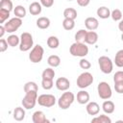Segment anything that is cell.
Masks as SVG:
<instances>
[{
  "label": "cell",
  "instance_id": "6da1fadb",
  "mask_svg": "<svg viewBox=\"0 0 123 123\" xmlns=\"http://www.w3.org/2000/svg\"><path fill=\"white\" fill-rule=\"evenodd\" d=\"M69 52L74 57H81L84 58L88 54V47L85 42H77L75 41L71 44L69 48Z\"/></svg>",
  "mask_w": 123,
  "mask_h": 123
},
{
  "label": "cell",
  "instance_id": "7a4b0ae2",
  "mask_svg": "<svg viewBox=\"0 0 123 123\" xmlns=\"http://www.w3.org/2000/svg\"><path fill=\"white\" fill-rule=\"evenodd\" d=\"M74 100H75V95L73 94V92L65 91L59 98V100H58V106L62 110H67L73 104Z\"/></svg>",
  "mask_w": 123,
  "mask_h": 123
},
{
  "label": "cell",
  "instance_id": "3957f363",
  "mask_svg": "<svg viewBox=\"0 0 123 123\" xmlns=\"http://www.w3.org/2000/svg\"><path fill=\"white\" fill-rule=\"evenodd\" d=\"M37 91H29L25 93V96L21 101L23 108H25L26 110H31L35 108L37 102Z\"/></svg>",
  "mask_w": 123,
  "mask_h": 123
},
{
  "label": "cell",
  "instance_id": "277c9868",
  "mask_svg": "<svg viewBox=\"0 0 123 123\" xmlns=\"http://www.w3.org/2000/svg\"><path fill=\"white\" fill-rule=\"evenodd\" d=\"M34 45L33 37L30 33L24 32L20 36V43H19V50L22 52L29 51Z\"/></svg>",
  "mask_w": 123,
  "mask_h": 123
},
{
  "label": "cell",
  "instance_id": "5b68a950",
  "mask_svg": "<svg viewBox=\"0 0 123 123\" xmlns=\"http://www.w3.org/2000/svg\"><path fill=\"white\" fill-rule=\"evenodd\" d=\"M43 54H44V49L41 45L39 44H37L35 45L30 54H29V60L34 62V63H37V62H40L42 61V58H43Z\"/></svg>",
  "mask_w": 123,
  "mask_h": 123
},
{
  "label": "cell",
  "instance_id": "8992f818",
  "mask_svg": "<svg viewBox=\"0 0 123 123\" xmlns=\"http://www.w3.org/2000/svg\"><path fill=\"white\" fill-rule=\"evenodd\" d=\"M98 63H99L100 70L103 73H105V74L111 73V71L113 69V62H111V60L109 57H107V56H101L98 59Z\"/></svg>",
  "mask_w": 123,
  "mask_h": 123
},
{
  "label": "cell",
  "instance_id": "52a82bcc",
  "mask_svg": "<svg viewBox=\"0 0 123 123\" xmlns=\"http://www.w3.org/2000/svg\"><path fill=\"white\" fill-rule=\"evenodd\" d=\"M93 83V76L89 72H83L77 78V86L80 88H86Z\"/></svg>",
  "mask_w": 123,
  "mask_h": 123
},
{
  "label": "cell",
  "instance_id": "ba28073f",
  "mask_svg": "<svg viewBox=\"0 0 123 123\" xmlns=\"http://www.w3.org/2000/svg\"><path fill=\"white\" fill-rule=\"evenodd\" d=\"M97 91H98L99 97L101 99H104V100L110 99L112 95L111 88L107 82H100L98 84V86H97Z\"/></svg>",
  "mask_w": 123,
  "mask_h": 123
},
{
  "label": "cell",
  "instance_id": "9c48e42d",
  "mask_svg": "<svg viewBox=\"0 0 123 123\" xmlns=\"http://www.w3.org/2000/svg\"><path fill=\"white\" fill-rule=\"evenodd\" d=\"M37 103L42 107L51 108L56 104V97L53 94H41L37 97Z\"/></svg>",
  "mask_w": 123,
  "mask_h": 123
},
{
  "label": "cell",
  "instance_id": "30bf717a",
  "mask_svg": "<svg viewBox=\"0 0 123 123\" xmlns=\"http://www.w3.org/2000/svg\"><path fill=\"white\" fill-rule=\"evenodd\" d=\"M21 25H22V18L15 16L13 18H11L9 21H7L4 24V27L7 33H13L16 30H18Z\"/></svg>",
  "mask_w": 123,
  "mask_h": 123
},
{
  "label": "cell",
  "instance_id": "8fae6325",
  "mask_svg": "<svg viewBox=\"0 0 123 123\" xmlns=\"http://www.w3.org/2000/svg\"><path fill=\"white\" fill-rule=\"evenodd\" d=\"M55 86H56V87L59 90H61V91H66L70 87V82L65 77H60V78H58L56 80Z\"/></svg>",
  "mask_w": 123,
  "mask_h": 123
},
{
  "label": "cell",
  "instance_id": "7c38bea8",
  "mask_svg": "<svg viewBox=\"0 0 123 123\" xmlns=\"http://www.w3.org/2000/svg\"><path fill=\"white\" fill-rule=\"evenodd\" d=\"M85 25H86V28L89 31H94L98 28L99 26V21L97 18L95 17H92V16H89L87 18H86L85 20Z\"/></svg>",
  "mask_w": 123,
  "mask_h": 123
},
{
  "label": "cell",
  "instance_id": "4fadbf2b",
  "mask_svg": "<svg viewBox=\"0 0 123 123\" xmlns=\"http://www.w3.org/2000/svg\"><path fill=\"white\" fill-rule=\"evenodd\" d=\"M32 120L34 123H46V122H49V120L46 118L45 114L43 111H37L33 113V116H32Z\"/></svg>",
  "mask_w": 123,
  "mask_h": 123
},
{
  "label": "cell",
  "instance_id": "5bb4252c",
  "mask_svg": "<svg viewBox=\"0 0 123 123\" xmlns=\"http://www.w3.org/2000/svg\"><path fill=\"white\" fill-rule=\"evenodd\" d=\"M86 110L89 115H97L100 111V106L96 102H88Z\"/></svg>",
  "mask_w": 123,
  "mask_h": 123
},
{
  "label": "cell",
  "instance_id": "9a60e30c",
  "mask_svg": "<svg viewBox=\"0 0 123 123\" xmlns=\"http://www.w3.org/2000/svg\"><path fill=\"white\" fill-rule=\"evenodd\" d=\"M77 102L81 105L87 104L89 102V93L86 90H80L77 93Z\"/></svg>",
  "mask_w": 123,
  "mask_h": 123
},
{
  "label": "cell",
  "instance_id": "2e32d148",
  "mask_svg": "<svg viewBox=\"0 0 123 123\" xmlns=\"http://www.w3.org/2000/svg\"><path fill=\"white\" fill-rule=\"evenodd\" d=\"M98 41V34L94 31H89L86 33V37L85 39V43L93 45Z\"/></svg>",
  "mask_w": 123,
  "mask_h": 123
},
{
  "label": "cell",
  "instance_id": "e0dca14e",
  "mask_svg": "<svg viewBox=\"0 0 123 123\" xmlns=\"http://www.w3.org/2000/svg\"><path fill=\"white\" fill-rule=\"evenodd\" d=\"M102 109H103V111H104L105 113L111 114V113H112V112L114 111V110H115V105H114V103H113L112 101H111V100L108 99V100L104 101V103H103V105H102Z\"/></svg>",
  "mask_w": 123,
  "mask_h": 123
},
{
  "label": "cell",
  "instance_id": "ac0fdd59",
  "mask_svg": "<svg viewBox=\"0 0 123 123\" xmlns=\"http://www.w3.org/2000/svg\"><path fill=\"white\" fill-rule=\"evenodd\" d=\"M41 4L38 3V2H33L31 3V5L29 6V12L32 15H38L41 11H42V8H41Z\"/></svg>",
  "mask_w": 123,
  "mask_h": 123
},
{
  "label": "cell",
  "instance_id": "d6986e66",
  "mask_svg": "<svg viewBox=\"0 0 123 123\" xmlns=\"http://www.w3.org/2000/svg\"><path fill=\"white\" fill-rule=\"evenodd\" d=\"M13 119L16 121H22L25 118V110L21 107H16L13 110Z\"/></svg>",
  "mask_w": 123,
  "mask_h": 123
},
{
  "label": "cell",
  "instance_id": "ffe728a7",
  "mask_svg": "<svg viewBox=\"0 0 123 123\" xmlns=\"http://www.w3.org/2000/svg\"><path fill=\"white\" fill-rule=\"evenodd\" d=\"M96 12H97V15L100 18H102V19H107V18H109L111 16V11H110V9L108 7H105V6L98 8Z\"/></svg>",
  "mask_w": 123,
  "mask_h": 123
},
{
  "label": "cell",
  "instance_id": "44dd1931",
  "mask_svg": "<svg viewBox=\"0 0 123 123\" xmlns=\"http://www.w3.org/2000/svg\"><path fill=\"white\" fill-rule=\"evenodd\" d=\"M37 28L42 29V30L47 29L50 26V19L48 17H45V16L38 17L37 20Z\"/></svg>",
  "mask_w": 123,
  "mask_h": 123
},
{
  "label": "cell",
  "instance_id": "7402d4cb",
  "mask_svg": "<svg viewBox=\"0 0 123 123\" xmlns=\"http://www.w3.org/2000/svg\"><path fill=\"white\" fill-rule=\"evenodd\" d=\"M47 63L51 67H58L61 64V58L57 55H51L47 59Z\"/></svg>",
  "mask_w": 123,
  "mask_h": 123
},
{
  "label": "cell",
  "instance_id": "603a6c76",
  "mask_svg": "<svg viewBox=\"0 0 123 123\" xmlns=\"http://www.w3.org/2000/svg\"><path fill=\"white\" fill-rule=\"evenodd\" d=\"M63 16L64 18H69L75 20L77 18V11L73 8H66L63 11Z\"/></svg>",
  "mask_w": 123,
  "mask_h": 123
},
{
  "label": "cell",
  "instance_id": "cb8c5ba5",
  "mask_svg": "<svg viewBox=\"0 0 123 123\" xmlns=\"http://www.w3.org/2000/svg\"><path fill=\"white\" fill-rule=\"evenodd\" d=\"M47 45L49 48L51 49H56L59 47L60 45V40L57 37L55 36H50L48 38H47Z\"/></svg>",
  "mask_w": 123,
  "mask_h": 123
},
{
  "label": "cell",
  "instance_id": "d4e9b609",
  "mask_svg": "<svg viewBox=\"0 0 123 123\" xmlns=\"http://www.w3.org/2000/svg\"><path fill=\"white\" fill-rule=\"evenodd\" d=\"M92 123H111V119L106 114H100L91 119Z\"/></svg>",
  "mask_w": 123,
  "mask_h": 123
},
{
  "label": "cell",
  "instance_id": "484cf974",
  "mask_svg": "<svg viewBox=\"0 0 123 123\" xmlns=\"http://www.w3.org/2000/svg\"><path fill=\"white\" fill-rule=\"evenodd\" d=\"M42 79H49V80H53L55 77V70L53 69V67H47L42 71L41 74Z\"/></svg>",
  "mask_w": 123,
  "mask_h": 123
},
{
  "label": "cell",
  "instance_id": "4316f807",
  "mask_svg": "<svg viewBox=\"0 0 123 123\" xmlns=\"http://www.w3.org/2000/svg\"><path fill=\"white\" fill-rule=\"evenodd\" d=\"M13 13L16 17H19V18H23L26 16V10L23 6L21 5H18L16 6L14 9H13Z\"/></svg>",
  "mask_w": 123,
  "mask_h": 123
},
{
  "label": "cell",
  "instance_id": "83f0119b",
  "mask_svg": "<svg viewBox=\"0 0 123 123\" xmlns=\"http://www.w3.org/2000/svg\"><path fill=\"white\" fill-rule=\"evenodd\" d=\"M114 63L117 67H123V49L116 52L114 57Z\"/></svg>",
  "mask_w": 123,
  "mask_h": 123
},
{
  "label": "cell",
  "instance_id": "f1b7e54d",
  "mask_svg": "<svg viewBox=\"0 0 123 123\" xmlns=\"http://www.w3.org/2000/svg\"><path fill=\"white\" fill-rule=\"evenodd\" d=\"M7 41H8V43H9L10 46L15 47V46L19 45V43H20V38H19L16 35H11V36L8 37Z\"/></svg>",
  "mask_w": 123,
  "mask_h": 123
},
{
  "label": "cell",
  "instance_id": "f546056e",
  "mask_svg": "<svg viewBox=\"0 0 123 123\" xmlns=\"http://www.w3.org/2000/svg\"><path fill=\"white\" fill-rule=\"evenodd\" d=\"M86 33H87V31H86L84 29H81V30L77 31V33L75 34V40L77 42H85Z\"/></svg>",
  "mask_w": 123,
  "mask_h": 123
},
{
  "label": "cell",
  "instance_id": "4dcf8cb0",
  "mask_svg": "<svg viewBox=\"0 0 123 123\" xmlns=\"http://www.w3.org/2000/svg\"><path fill=\"white\" fill-rule=\"evenodd\" d=\"M37 90H38V87L35 82H27L24 85V92L25 93H27L29 91H37Z\"/></svg>",
  "mask_w": 123,
  "mask_h": 123
},
{
  "label": "cell",
  "instance_id": "1f68e13d",
  "mask_svg": "<svg viewBox=\"0 0 123 123\" xmlns=\"http://www.w3.org/2000/svg\"><path fill=\"white\" fill-rule=\"evenodd\" d=\"M62 27L64 30L66 31H70L75 27V21L73 19H69V18H64L62 21Z\"/></svg>",
  "mask_w": 123,
  "mask_h": 123
},
{
  "label": "cell",
  "instance_id": "d6a6232c",
  "mask_svg": "<svg viewBox=\"0 0 123 123\" xmlns=\"http://www.w3.org/2000/svg\"><path fill=\"white\" fill-rule=\"evenodd\" d=\"M13 8V5H12V0H1L0 2V9H4V10H7L9 12H11Z\"/></svg>",
  "mask_w": 123,
  "mask_h": 123
},
{
  "label": "cell",
  "instance_id": "836d02e7",
  "mask_svg": "<svg viewBox=\"0 0 123 123\" xmlns=\"http://www.w3.org/2000/svg\"><path fill=\"white\" fill-rule=\"evenodd\" d=\"M111 17L112 18V20L114 21H119L122 19L123 17V14H122V12L118 9H114L112 12H111Z\"/></svg>",
  "mask_w": 123,
  "mask_h": 123
},
{
  "label": "cell",
  "instance_id": "e575fe53",
  "mask_svg": "<svg viewBox=\"0 0 123 123\" xmlns=\"http://www.w3.org/2000/svg\"><path fill=\"white\" fill-rule=\"evenodd\" d=\"M41 86L43 87V89L45 90H49L53 87L54 86V83H53V80H49V79H42L41 80Z\"/></svg>",
  "mask_w": 123,
  "mask_h": 123
},
{
  "label": "cell",
  "instance_id": "d590c367",
  "mask_svg": "<svg viewBox=\"0 0 123 123\" xmlns=\"http://www.w3.org/2000/svg\"><path fill=\"white\" fill-rule=\"evenodd\" d=\"M10 12L7 10L4 9H0V23H4L9 17H10Z\"/></svg>",
  "mask_w": 123,
  "mask_h": 123
},
{
  "label": "cell",
  "instance_id": "8d00e7d4",
  "mask_svg": "<svg viewBox=\"0 0 123 123\" xmlns=\"http://www.w3.org/2000/svg\"><path fill=\"white\" fill-rule=\"evenodd\" d=\"M79 65L82 69H89L91 67V63L89 61L86 60V59H81L79 62Z\"/></svg>",
  "mask_w": 123,
  "mask_h": 123
},
{
  "label": "cell",
  "instance_id": "74e56055",
  "mask_svg": "<svg viewBox=\"0 0 123 123\" xmlns=\"http://www.w3.org/2000/svg\"><path fill=\"white\" fill-rule=\"evenodd\" d=\"M113 82L114 83L123 82V71L119 70V71L115 72V74L113 75Z\"/></svg>",
  "mask_w": 123,
  "mask_h": 123
},
{
  "label": "cell",
  "instance_id": "f35d334b",
  "mask_svg": "<svg viewBox=\"0 0 123 123\" xmlns=\"http://www.w3.org/2000/svg\"><path fill=\"white\" fill-rule=\"evenodd\" d=\"M8 45H9V43H8L7 39L1 38L0 39V52H2V53L5 52L8 49Z\"/></svg>",
  "mask_w": 123,
  "mask_h": 123
},
{
  "label": "cell",
  "instance_id": "ab89813d",
  "mask_svg": "<svg viewBox=\"0 0 123 123\" xmlns=\"http://www.w3.org/2000/svg\"><path fill=\"white\" fill-rule=\"evenodd\" d=\"M114 89L117 93L122 94L123 93V82H118L114 83Z\"/></svg>",
  "mask_w": 123,
  "mask_h": 123
},
{
  "label": "cell",
  "instance_id": "60d3db41",
  "mask_svg": "<svg viewBox=\"0 0 123 123\" xmlns=\"http://www.w3.org/2000/svg\"><path fill=\"white\" fill-rule=\"evenodd\" d=\"M40 4L45 8H50L54 4V0H40Z\"/></svg>",
  "mask_w": 123,
  "mask_h": 123
},
{
  "label": "cell",
  "instance_id": "b9f144b4",
  "mask_svg": "<svg viewBox=\"0 0 123 123\" xmlns=\"http://www.w3.org/2000/svg\"><path fill=\"white\" fill-rule=\"evenodd\" d=\"M90 3V0H77V4L80 7H86Z\"/></svg>",
  "mask_w": 123,
  "mask_h": 123
},
{
  "label": "cell",
  "instance_id": "7bdbcfd3",
  "mask_svg": "<svg viewBox=\"0 0 123 123\" xmlns=\"http://www.w3.org/2000/svg\"><path fill=\"white\" fill-rule=\"evenodd\" d=\"M5 33H7L6 32V29H5V27H4V25L2 26H0V37H3V36H4V34Z\"/></svg>",
  "mask_w": 123,
  "mask_h": 123
},
{
  "label": "cell",
  "instance_id": "ee69618b",
  "mask_svg": "<svg viewBox=\"0 0 123 123\" xmlns=\"http://www.w3.org/2000/svg\"><path fill=\"white\" fill-rule=\"evenodd\" d=\"M118 29L123 33V20H122V19L120 20V22H119V24H118Z\"/></svg>",
  "mask_w": 123,
  "mask_h": 123
},
{
  "label": "cell",
  "instance_id": "f6af8a7d",
  "mask_svg": "<svg viewBox=\"0 0 123 123\" xmlns=\"http://www.w3.org/2000/svg\"><path fill=\"white\" fill-rule=\"evenodd\" d=\"M121 40L123 41V33H122V35H121Z\"/></svg>",
  "mask_w": 123,
  "mask_h": 123
},
{
  "label": "cell",
  "instance_id": "bcb514c9",
  "mask_svg": "<svg viewBox=\"0 0 123 123\" xmlns=\"http://www.w3.org/2000/svg\"><path fill=\"white\" fill-rule=\"evenodd\" d=\"M67 1H72V0H67Z\"/></svg>",
  "mask_w": 123,
  "mask_h": 123
},
{
  "label": "cell",
  "instance_id": "7dc6e473",
  "mask_svg": "<svg viewBox=\"0 0 123 123\" xmlns=\"http://www.w3.org/2000/svg\"><path fill=\"white\" fill-rule=\"evenodd\" d=\"M122 20H123V19H122Z\"/></svg>",
  "mask_w": 123,
  "mask_h": 123
}]
</instances>
